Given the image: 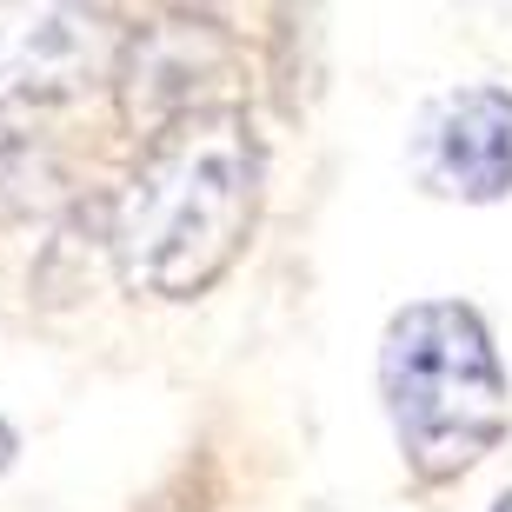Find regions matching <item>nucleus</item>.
<instances>
[{
  "mask_svg": "<svg viewBox=\"0 0 512 512\" xmlns=\"http://www.w3.org/2000/svg\"><path fill=\"white\" fill-rule=\"evenodd\" d=\"M406 167L439 200H506L512 193V87H453L413 120Z\"/></svg>",
  "mask_w": 512,
  "mask_h": 512,
  "instance_id": "nucleus-4",
  "label": "nucleus"
},
{
  "mask_svg": "<svg viewBox=\"0 0 512 512\" xmlns=\"http://www.w3.org/2000/svg\"><path fill=\"white\" fill-rule=\"evenodd\" d=\"M493 512H512V486H506V493H499V499H493Z\"/></svg>",
  "mask_w": 512,
  "mask_h": 512,
  "instance_id": "nucleus-7",
  "label": "nucleus"
},
{
  "mask_svg": "<svg viewBox=\"0 0 512 512\" xmlns=\"http://www.w3.org/2000/svg\"><path fill=\"white\" fill-rule=\"evenodd\" d=\"M260 220V140L247 114L200 107L147 140L114 200L120 280L153 300L207 293Z\"/></svg>",
  "mask_w": 512,
  "mask_h": 512,
  "instance_id": "nucleus-1",
  "label": "nucleus"
},
{
  "mask_svg": "<svg viewBox=\"0 0 512 512\" xmlns=\"http://www.w3.org/2000/svg\"><path fill=\"white\" fill-rule=\"evenodd\" d=\"M7 459H14V426L0 419V473H7Z\"/></svg>",
  "mask_w": 512,
  "mask_h": 512,
  "instance_id": "nucleus-6",
  "label": "nucleus"
},
{
  "mask_svg": "<svg viewBox=\"0 0 512 512\" xmlns=\"http://www.w3.org/2000/svg\"><path fill=\"white\" fill-rule=\"evenodd\" d=\"M133 27L100 7H0V114L60 107L127 67Z\"/></svg>",
  "mask_w": 512,
  "mask_h": 512,
  "instance_id": "nucleus-3",
  "label": "nucleus"
},
{
  "mask_svg": "<svg viewBox=\"0 0 512 512\" xmlns=\"http://www.w3.org/2000/svg\"><path fill=\"white\" fill-rule=\"evenodd\" d=\"M40 180H47V153L14 127V120L0 114V213H20L34 207Z\"/></svg>",
  "mask_w": 512,
  "mask_h": 512,
  "instance_id": "nucleus-5",
  "label": "nucleus"
},
{
  "mask_svg": "<svg viewBox=\"0 0 512 512\" xmlns=\"http://www.w3.org/2000/svg\"><path fill=\"white\" fill-rule=\"evenodd\" d=\"M380 399L399 453L426 486L473 473L512 413L499 346L466 300H413L386 320Z\"/></svg>",
  "mask_w": 512,
  "mask_h": 512,
  "instance_id": "nucleus-2",
  "label": "nucleus"
}]
</instances>
